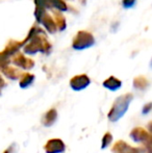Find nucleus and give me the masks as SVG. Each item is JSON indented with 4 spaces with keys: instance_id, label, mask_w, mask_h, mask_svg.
<instances>
[{
    "instance_id": "1",
    "label": "nucleus",
    "mask_w": 152,
    "mask_h": 153,
    "mask_svg": "<svg viewBox=\"0 0 152 153\" xmlns=\"http://www.w3.org/2000/svg\"><path fill=\"white\" fill-rule=\"evenodd\" d=\"M130 99H131V97H130L129 99H127V97L124 96V97H121L119 100L116 101L112 111L108 114V118H110L112 121H117V120H119V118H121L122 116L124 115V113H125L128 107V104H129Z\"/></svg>"
},
{
    "instance_id": "2",
    "label": "nucleus",
    "mask_w": 152,
    "mask_h": 153,
    "mask_svg": "<svg viewBox=\"0 0 152 153\" xmlns=\"http://www.w3.org/2000/svg\"><path fill=\"white\" fill-rule=\"evenodd\" d=\"M47 153H62L65 150V145L59 140H51L45 146Z\"/></svg>"
},
{
    "instance_id": "3",
    "label": "nucleus",
    "mask_w": 152,
    "mask_h": 153,
    "mask_svg": "<svg viewBox=\"0 0 152 153\" xmlns=\"http://www.w3.org/2000/svg\"><path fill=\"white\" fill-rule=\"evenodd\" d=\"M44 118H48V119H44L43 120V123L47 122V120H48V125L47 126H49V125L53 124V122L55 121V119H56V111H55V109H50V111H48V113L45 115Z\"/></svg>"
},
{
    "instance_id": "4",
    "label": "nucleus",
    "mask_w": 152,
    "mask_h": 153,
    "mask_svg": "<svg viewBox=\"0 0 152 153\" xmlns=\"http://www.w3.org/2000/svg\"><path fill=\"white\" fill-rule=\"evenodd\" d=\"M110 141H112V135L110 133H106L105 137H103V148H105L110 143Z\"/></svg>"
}]
</instances>
